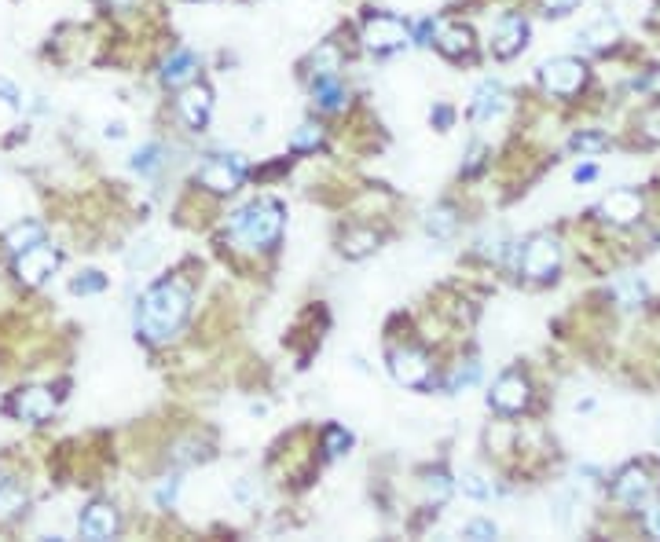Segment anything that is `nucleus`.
I'll use <instances>...</instances> for the list:
<instances>
[{
  "label": "nucleus",
  "mask_w": 660,
  "mask_h": 542,
  "mask_svg": "<svg viewBox=\"0 0 660 542\" xmlns=\"http://www.w3.org/2000/svg\"><path fill=\"white\" fill-rule=\"evenodd\" d=\"M191 312V294L180 283H158L136 304V330L147 341H170Z\"/></svg>",
  "instance_id": "obj_1"
},
{
  "label": "nucleus",
  "mask_w": 660,
  "mask_h": 542,
  "mask_svg": "<svg viewBox=\"0 0 660 542\" xmlns=\"http://www.w3.org/2000/svg\"><path fill=\"white\" fill-rule=\"evenodd\" d=\"M283 224H287V209L275 198H257L232 216L228 235L250 249H268L283 239Z\"/></svg>",
  "instance_id": "obj_2"
},
{
  "label": "nucleus",
  "mask_w": 660,
  "mask_h": 542,
  "mask_svg": "<svg viewBox=\"0 0 660 542\" xmlns=\"http://www.w3.org/2000/svg\"><path fill=\"white\" fill-rule=\"evenodd\" d=\"M246 176V158L243 154H216L198 169V184L213 194H232Z\"/></svg>",
  "instance_id": "obj_3"
},
{
  "label": "nucleus",
  "mask_w": 660,
  "mask_h": 542,
  "mask_svg": "<svg viewBox=\"0 0 660 542\" xmlns=\"http://www.w3.org/2000/svg\"><path fill=\"white\" fill-rule=\"evenodd\" d=\"M539 81H543V88H546L550 95L569 99V95H576V92L587 85V67H583L580 59H573V56H558V59L543 63Z\"/></svg>",
  "instance_id": "obj_4"
},
{
  "label": "nucleus",
  "mask_w": 660,
  "mask_h": 542,
  "mask_svg": "<svg viewBox=\"0 0 660 542\" xmlns=\"http://www.w3.org/2000/svg\"><path fill=\"white\" fill-rule=\"evenodd\" d=\"M558 264H562V246H558V239H550V235H536L525 246V253H521V271L528 279H536V283L555 279Z\"/></svg>",
  "instance_id": "obj_5"
},
{
  "label": "nucleus",
  "mask_w": 660,
  "mask_h": 542,
  "mask_svg": "<svg viewBox=\"0 0 660 542\" xmlns=\"http://www.w3.org/2000/svg\"><path fill=\"white\" fill-rule=\"evenodd\" d=\"M60 267V249H51V246H44V242H37V246H30V249H23L19 257H15V276H19V283L23 286H41V283H48V276Z\"/></svg>",
  "instance_id": "obj_6"
},
{
  "label": "nucleus",
  "mask_w": 660,
  "mask_h": 542,
  "mask_svg": "<svg viewBox=\"0 0 660 542\" xmlns=\"http://www.w3.org/2000/svg\"><path fill=\"white\" fill-rule=\"evenodd\" d=\"M411 41V30L397 15H371L363 23V44L371 51H397Z\"/></svg>",
  "instance_id": "obj_7"
},
{
  "label": "nucleus",
  "mask_w": 660,
  "mask_h": 542,
  "mask_svg": "<svg viewBox=\"0 0 660 542\" xmlns=\"http://www.w3.org/2000/svg\"><path fill=\"white\" fill-rule=\"evenodd\" d=\"M390 370H393V377H397L404 389H422V385H429V356H426L422 348H411V345L393 348V352H390Z\"/></svg>",
  "instance_id": "obj_8"
},
{
  "label": "nucleus",
  "mask_w": 660,
  "mask_h": 542,
  "mask_svg": "<svg viewBox=\"0 0 660 542\" xmlns=\"http://www.w3.org/2000/svg\"><path fill=\"white\" fill-rule=\"evenodd\" d=\"M532 403V385L525 374H503L491 389V407L500 414H521Z\"/></svg>",
  "instance_id": "obj_9"
},
{
  "label": "nucleus",
  "mask_w": 660,
  "mask_h": 542,
  "mask_svg": "<svg viewBox=\"0 0 660 542\" xmlns=\"http://www.w3.org/2000/svg\"><path fill=\"white\" fill-rule=\"evenodd\" d=\"M656 495V480H649L646 465H628L617 480H613V499L628 502V506H642Z\"/></svg>",
  "instance_id": "obj_10"
},
{
  "label": "nucleus",
  "mask_w": 660,
  "mask_h": 542,
  "mask_svg": "<svg viewBox=\"0 0 660 542\" xmlns=\"http://www.w3.org/2000/svg\"><path fill=\"white\" fill-rule=\"evenodd\" d=\"M8 411L19 418V421H48L51 411H55V396L51 389H41V385H30V389H19L8 403Z\"/></svg>",
  "instance_id": "obj_11"
},
{
  "label": "nucleus",
  "mask_w": 660,
  "mask_h": 542,
  "mask_svg": "<svg viewBox=\"0 0 660 542\" xmlns=\"http://www.w3.org/2000/svg\"><path fill=\"white\" fill-rule=\"evenodd\" d=\"M433 44H436L440 56L466 59V56H473L477 41H473V30L463 26V23H433Z\"/></svg>",
  "instance_id": "obj_12"
},
{
  "label": "nucleus",
  "mask_w": 660,
  "mask_h": 542,
  "mask_svg": "<svg viewBox=\"0 0 660 542\" xmlns=\"http://www.w3.org/2000/svg\"><path fill=\"white\" fill-rule=\"evenodd\" d=\"M598 216H601L605 224H617V228L635 224L638 216H642V194L631 191V187H620V191H613L610 198L598 205Z\"/></svg>",
  "instance_id": "obj_13"
},
{
  "label": "nucleus",
  "mask_w": 660,
  "mask_h": 542,
  "mask_svg": "<svg viewBox=\"0 0 660 542\" xmlns=\"http://www.w3.org/2000/svg\"><path fill=\"white\" fill-rule=\"evenodd\" d=\"M525 37H528V23L521 15H503L500 26H495V41H491V51L500 59H514L518 51L525 48Z\"/></svg>",
  "instance_id": "obj_14"
},
{
  "label": "nucleus",
  "mask_w": 660,
  "mask_h": 542,
  "mask_svg": "<svg viewBox=\"0 0 660 542\" xmlns=\"http://www.w3.org/2000/svg\"><path fill=\"white\" fill-rule=\"evenodd\" d=\"M177 106H180V118L191 129H206L209 111H213V92L206 85H191V88H184V95L177 99Z\"/></svg>",
  "instance_id": "obj_15"
},
{
  "label": "nucleus",
  "mask_w": 660,
  "mask_h": 542,
  "mask_svg": "<svg viewBox=\"0 0 660 542\" xmlns=\"http://www.w3.org/2000/svg\"><path fill=\"white\" fill-rule=\"evenodd\" d=\"M81 535L85 538H115L118 535V513L106 502H92L81 513Z\"/></svg>",
  "instance_id": "obj_16"
},
{
  "label": "nucleus",
  "mask_w": 660,
  "mask_h": 542,
  "mask_svg": "<svg viewBox=\"0 0 660 542\" xmlns=\"http://www.w3.org/2000/svg\"><path fill=\"white\" fill-rule=\"evenodd\" d=\"M507 106V92H503V85L500 81H484L477 92H473V103H470V114L477 118V122H488V118H495Z\"/></svg>",
  "instance_id": "obj_17"
},
{
  "label": "nucleus",
  "mask_w": 660,
  "mask_h": 542,
  "mask_svg": "<svg viewBox=\"0 0 660 542\" xmlns=\"http://www.w3.org/2000/svg\"><path fill=\"white\" fill-rule=\"evenodd\" d=\"M378 242H381V235H378V231H371V228H356V231H345V239H342V253H345L349 260H363V257H371V253L378 249Z\"/></svg>",
  "instance_id": "obj_18"
},
{
  "label": "nucleus",
  "mask_w": 660,
  "mask_h": 542,
  "mask_svg": "<svg viewBox=\"0 0 660 542\" xmlns=\"http://www.w3.org/2000/svg\"><path fill=\"white\" fill-rule=\"evenodd\" d=\"M37 242H44V228L37 224V221H23V224H15L8 235H5V249L8 253H23V249H30V246H37Z\"/></svg>",
  "instance_id": "obj_19"
},
{
  "label": "nucleus",
  "mask_w": 660,
  "mask_h": 542,
  "mask_svg": "<svg viewBox=\"0 0 660 542\" xmlns=\"http://www.w3.org/2000/svg\"><path fill=\"white\" fill-rule=\"evenodd\" d=\"M312 95H316L319 111H342L345 106V88L338 85V77H316Z\"/></svg>",
  "instance_id": "obj_20"
},
{
  "label": "nucleus",
  "mask_w": 660,
  "mask_h": 542,
  "mask_svg": "<svg viewBox=\"0 0 660 542\" xmlns=\"http://www.w3.org/2000/svg\"><path fill=\"white\" fill-rule=\"evenodd\" d=\"M195 67H198V59L191 56V51H177V56L165 63V70H161V81L165 85H184V81H191L195 77Z\"/></svg>",
  "instance_id": "obj_21"
},
{
  "label": "nucleus",
  "mask_w": 660,
  "mask_h": 542,
  "mask_svg": "<svg viewBox=\"0 0 660 542\" xmlns=\"http://www.w3.org/2000/svg\"><path fill=\"white\" fill-rule=\"evenodd\" d=\"M576 41H583V48H587V51H601L605 44H613V41H617V23L598 19V23H594V26H587Z\"/></svg>",
  "instance_id": "obj_22"
},
{
  "label": "nucleus",
  "mask_w": 660,
  "mask_h": 542,
  "mask_svg": "<svg viewBox=\"0 0 660 542\" xmlns=\"http://www.w3.org/2000/svg\"><path fill=\"white\" fill-rule=\"evenodd\" d=\"M426 231L433 239H452V231H455V209L452 205H436L429 212V221H426Z\"/></svg>",
  "instance_id": "obj_23"
},
{
  "label": "nucleus",
  "mask_w": 660,
  "mask_h": 542,
  "mask_svg": "<svg viewBox=\"0 0 660 542\" xmlns=\"http://www.w3.org/2000/svg\"><path fill=\"white\" fill-rule=\"evenodd\" d=\"M26 506V492L23 487H15V483H0V520H12L19 510Z\"/></svg>",
  "instance_id": "obj_24"
},
{
  "label": "nucleus",
  "mask_w": 660,
  "mask_h": 542,
  "mask_svg": "<svg viewBox=\"0 0 660 542\" xmlns=\"http://www.w3.org/2000/svg\"><path fill=\"white\" fill-rule=\"evenodd\" d=\"M338 67H342V56H338L335 44H323L316 56H312V74H316V77H335Z\"/></svg>",
  "instance_id": "obj_25"
},
{
  "label": "nucleus",
  "mask_w": 660,
  "mask_h": 542,
  "mask_svg": "<svg viewBox=\"0 0 660 542\" xmlns=\"http://www.w3.org/2000/svg\"><path fill=\"white\" fill-rule=\"evenodd\" d=\"M448 495H452V480H448V473H445V469L429 473V476H426V499H429L433 506H440V502H448Z\"/></svg>",
  "instance_id": "obj_26"
},
{
  "label": "nucleus",
  "mask_w": 660,
  "mask_h": 542,
  "mask_svg": "<svg viewBox=\"0 0 660 542\" xmlns=\"http://www.w3.org/2000/svg\"><path fill=\"white\" fill-rule=\"evenodd\" d=\"M353 440H349V432L342 429V425H330L326 432H323V451L330 455V458H338V455H345V447H349Z\"/></svg>",
  "instance_id": "obj_27"
},
{
  "label": "nucleus",
  "mask_w": 660,
  "mask_h": 542,
  "mask_svg": "<svg viewBox=\"0 0 660 542\" xmlns=\"http://www.w3.org/2000/svg\"><path fill=\"white\" fill-rule=\"evenodd\" d=\"M158 166H161V147H158V143H147L143 150L133 154V169H136V173H154Z\"/></svg>",
  "instance_id": "obj_28"
},
{
  "label": "nucleus",
  "mask_w": 660,
  "mask_h": 542,
  "mask_svg": "<svg viewBox=\"0 0 660 542\" xmlns=\"http://www.w3.org/2000/svg\"><path fill=\"white\" fill-rule=\"evenodd\" d=\"M319 143H323V129H319V125H312V122H308V125H301V129L290 136V147H294V150H316Z\"/></svg>",
  "instance_id": "obj_29"
},
{
  "label": "nucleus",
  "mask_w": 660,
  "mask_h": 542,
  "mask_svg": "<svg viewBox=\"0 0 660 542\" xmlns=\"http://www.w3.org/2000/svg\"><path fill=\"white\" fill-rule=\"evenodd\" d=\"M638 129H642V136H646L649 143H660V103H653L649 111L638 118Z\"/></svg>",
  "instance_id": "obj_30"
},
{
  "label": "nucleus",
  "mask_w": 660,
  "mask_h": 542,
  "mask_svg": "<svg viewBox=\"0 0 660 542\" xmlns=\"http://www.w3.org/2000/svg\"><path fill=\"white\" fill-rule=\"evenodd\" d=\"M70 290L81 294V297H85V294H99V290H106V279L99 276V271H85V276H78V279L70 283Z\"/></svg>",
  "instance_id": "obj_31"
},
{
  "label": "nucleus",
  "mask_w": 660,
  "mask_h": 542,
  "mask_svg": "<svg viewBox=\"0 0 660 542\" xmlns=\"http://www.w3.org/2000/svg\"><path fill=\"white\" fill-rule=\"evenodd\" d=\"M154 260H158V246H154V242H140V246L129 253V267H140V271L151 267Z\"/></svg>",
  "instance_id": "obj_32"
},
{
  "label": "nucleus",
  "mask_w": 660,
  "mask_h": 542,
  "mask_svg": "<svg viewBox=\"0 0 660 542\" xmlns=\"http://www.w3.org/2000/svg\"><path fill=\"white\" fill-rule=\"evenodd\" d=\"M605 147H610V140H605V136H594V132L573 136V150H605Z\"/></svg>",
  "instance_id": "obj_33"
},
{
  "label": "nucleus",
  "mask_w": 660,
  "mask_h": 542,
  "mask_svg": "<svg viewBox=\"0 0 660 542\" xmlns=\"http://www.w3.org/2000/svg\"><path fill=\"white\" fill-rule=\"evenodd\" d=\"M463 492H466V495H473V499H488V495H491V487H488L477 473H466V476H463Z\"/></svg>",
  "instance_id": "obj_34"
},
{
  "label": "nucleus",
  "mask_w": 660,
  "mask_h": 542,
  "mask_svg": "<svg viewBox=\"0 0 660 542\" xmlns=\"http://www.w3.org/2000/svg\"><path fill=\"white\" fill-rule=\"evenodd\" d=\"M539 5H543L546 15H569L580 5V0H539Z\"/></svg>",
  "instance_id": "obj_35"
},
{
  "label": "nucleus",
  "mask_w": 660,
  "mask_h": 542,
  "mask_svg": "<svg viewBox=\"0 0 660 542\" xmlns=\"http://www.w3.org/2000/svg\"><path fill=\"white\" fill-rule=\"evenodd\" d=\"M466 538H495V524L491 520H473V524H466Z\"/></svg>",
  "instance_id": "obj_36"
},
{
  "label": "nucleus",
  "mask_w": 660,
  "mask_h": 542,
  "mask_svg": "<svg viewBox=\"0 0 660 542\" xmlns=\"http://www.w3.org/2000/svg\"><path fill=\"white\" fill-rule=\"evenodd\" d=\"M154 499H158V506H170V502L177 499V476L165 480V483L158 487V495H154Z\"/></svg>",
  "instance_id": "obj_37"
},
{
  "label": "nucleus",
  "mask_w": 660,
  "mask_h": 542,
  "mask_svg": "<svg viewBox=\"0 0 660 542\" xmlns=\"http://www.w3.org/2000/svg\"><path fill=\"white\" fill-rule=\"evenodd\" d=\"M0 99H5L12 111H19V88L12 81H5V77H0Z\"/></svg>",
  "instance_id": "obj_38"
},
{
  "label": "nucleus",
  "mask_w": 660,
  "mask_h": 542,
  "mask_svg": "<svg viewBox=\"0 0 660 542\" xmlns=\"http://www.w3.org/2000/svg\"><path fill=\"white\" fill-rule=\"evenodd\" d=\"M477 363H470L466 370H455V377H452V389H459V385H470V382H477Z\"/></svg>",
  "instance_id": "obj_39"
},
{
  "label": "nucleus",
  "mask_w": 660,
  "mask_h": 542,
  "mask_svg": "<svg viewBox=\"0 0 660 542\" xmlns=\"http://www.w3.org/2000/svg\"><path fill=\"white\" fill-rule=\"evenodd\" d=\"M481 161H484V147H481V143H477V147H473V150H470V161H466V176H470V173H477V169H481Z\"/></svg>",
  "instance_id": "obj_40"
},
{
  "label": "nucleus",
  "mask_w": 660,
  "mask_h": 542,
  "mask_svg": "<svg viewBox=\"0 0 660 542\" xmlns=\"http://www.w3.org/2000/svg\"><path fill=\"white\" fill-rule=\"evenodd\" d=\"M433 122H436L440 129H448V125H452V111H448V106H436V111H433Z\"/></svg>",
  "instance_id": "obj_41"
},
{
  "label": "nucleus",
  "mask_w": 660,
  "mask_h": 542,
  "mask_svg": "<svg viewBox=\"0 0 660 542\" xmlns=\"http://www.w3.org/2000/svg\"><path fill=\"white\" fill-rule=\"evenodd\" d=\"M429 37H433V23H422L418 26V44H429Z\"/></svg>",
  "instance_id": "obj_42"
},
{
  "label": "nucleus",
  "mask_w": 660,
  "mask_h": 542,
  "mask_svg": "<svg viewBox=\"0 0 660 542\" xmlns=\"http://www.w3.org/2000/svg\"><path fill=\"white\" fill-rule=\"evenodd\" d=\"M649 528H653V535H660V506L649 513Z\"/></svg>",
  "instance_id": "obj_43"
},
{
  "label": "nucleus",
  "mask_w": 660,
  "mask_h": 542,
  "mask_svg": "<svg viewBox=\"0 0 660 542\" xmlns=\"http://www.w3.org/2000/svg\"><path fill=\"white\" fill-rule=\"evenodd\" d=\"M106 5H110V8H133L136 0H106Z\"/></svg>",
  "instance_id": "obj_44"
},
{
  "label": "nucleus",
  "mask_w": 660,
  "mask_h": 542,
  "mask_svg": "<svg viewBox=\"0 0 660 542\" xmlns=\"http://www.w3.org/2000/svg\"><path fill=\"white\" fill-rule=\"evenodd\" d=\"M0 483H5V473H0Z\"/></svg>",
  "instance_id": "obj_45"
}]
</instances>
